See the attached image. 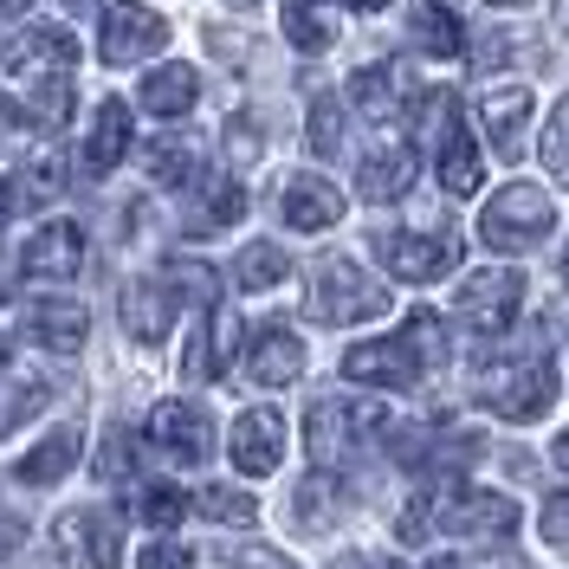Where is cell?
<instances>
[{"instance_id": "obj_52", "label": "cell", "mask_w": 569, "mask_h": 569, "mask_svg": "<svg viewBox=\"0 0 569 569\" xmlns=\"http://www.w3.org/2000/svg\"><path fill=\"white\" fill-rule=\"evenodd\" d=\"M382 569H401V563H382Z\"/></svg>"}, {"instance_id": "obj_40", "label": "cell", "mask_w": 569, "mask_h": 569, "mask_svg": "<svg viewBox=\"0 0 569 569\" xmlns=\"http://www.w3.org/2000/svg\"><path fill=\"white\" fill-rule=\"evenodd\" d=\"M137 569H194V557H188L181 543H149Z\"/></svg>"}, {"instance_id": "obj_32", "label": "cell", "mask_w": 569, "mask_h": 569, "mask_svg": "<svg viewBox=\"0 0 569 569\" xmlns=\"http://www.w3.org/2000/svg\"><path fill=\"white\" fill-rule=\"evenodd\" d=\"M305 137H311V149H318V156H337V149H343V104H337L330 91H318V98H311Z\"/></svg>"}, {"instance_id": "obj_19", "label": "cell", "mask_w": 569, "mask_h": 569, "mask_svg": "<svg viewBox=\"0 0 569 569\" xmlns=\"http://www.w3.org/2000/svg\"><path fill=\"white\" fill-rule=\"evenodd\" d=\"M284 220L298 227V233H323V227H337L343 220V188L323 176H291L284 181Z\"/></svg>"}, {"instance_id": "obj_30", "label": "cell", "mask_w": 569, "mask_h": 569, "mask_svg": "<svg viewBox=\"0 0 569 569\" xmlns=\"http://www.w3.org/2000/svg\"><path fill=\"white\" fill-rule=\"evenodd\" d=\"M389 84H395L389 66H362L350 78V104L362 110V117H395V110H401V98H395Z\"/></svg>"}, {"instance_id": "obj_9", "label": "cell", "mask_w": 569, "mask_h": 569, "mask_svg": "<svg viewBox=\"0 0 569 569\" xmlns=\"http://www.w3.org/2000/svg\"><path fill=\"white\" fill-rule=\"evenodd\" d=\"M433 169H440V188H447V194H479V181H486V156H479V142H472V123H466L460 98H440Z\"/></svg>"}, {"instance_id": "obj_18", "label": "cell", "mask_w": 569, "mask_h": 569, "mask_svg": "<svg viewBox=\"0 0 569 569\" xmlns=\"http://www.w3.org/2000/svg\"><path fill=\"white\" fill-rule=\"evenodd\" d=\"M247 376L259 382V389H284V382H298V376H305V343H298V330L266 323V330L247 343Z\"/></svg>"}, {"instance_id": "obj_41", "label": "cell", "mask_w": 569, "mask_h": 569, "mask_svg": "<svg viewBox=\"0 0 569 569\" xmlns=\"http://www.w3.org/2000/svg\"><path fill=\"white\" fill-rule=\"evenodd\" d=\"M240 569H291L279 550H240Z\"/></svg>"}, {"instance_id": "obj_2", "label": "cell", "mask_w": 569, "mask_h": 569, "mask_svg": "<svg viewBox=\"0 0 569 569\" xmlns=\"http://www.w3.org/2000/svg\"><path fill=\"white\" fill-rule=\"evenodd\" d=\"M369 440H389V415L376 401H318L305 421V447L318 472H343Z\"/></svg>"}, {"instance_id": "obj_1", "label": "cell", "mask_w": 569, "mask_h": 569, "mask_svg": "<svg viewBox=\"0 0 569 569\" xmlns=\"http://www.w3.org/2000/svg\"><path fill=\"white\" fill-rule=\"evenodd\" d=\"M479 401L505 421H543L557 401V362L550 350H518L479 369Z\"/></svg>"}, {"instance_id": "obj_21", "label": "cell", "mask_w": 569, "mask_h": 569, "mask_svg": "<svg viewBox=\"0 0 569 569\" xmlns=\"http://www.w3.org/2000/svg\"><path fill=\"white\" fill-rule=\"evenodd\" d=\"M123 156H130V104H123V98H104V104H98V117H91L84 169H91V176H110Z\"/></svg>"}, {"instance_id": "obj_8", "label": "cell", "mask_w": 569, "mask_h": 569, "mask_svg": "<svg viewBox=\"0 0 569 569\" xmlns=\"http://www.w3.org/2000/svg\"><path fill=\"white\" fill-rule=\"evenodd\" d=\"M518 505L505 492H453L440 505V525L433 531H453L460 543H511L518 537Z\"/></svg>"}, {"instance_id": "obj_33", "label": "cell", "mask_w": 569, "mask_h": 569, "mask_svg": "<svg viewBox=\"0 0 569 569\" xmlns=\"http://www.w3.org/2000/svg\"><path fill=\"white\" fill-rule=\"evenodd\" d=\"M240 213H247V188H240V181H213L201 213H194V227H201V233H220V227H233Z\"/></svg>"}, {"instance_id": "obj_49", "label": "cell", "mask_w": 569, "mask_h": 569, "mask_svg": "<svg viewBox=\"0 0 569 569\" xmlns=\"http://www.w3.org/2000/svg\"><path fill=\"white\" fill-rule=\"evenodd\" d=\"M0 305H7V279H0Z\"/></svg>"}, {"instance_id": "obj_3", "label": "cell", "mask_w": 569, "mask_h": 569, "mask_svg": "<svg viewBox=\"0 0 569 569\" xmlns=\"http://www.w3.org/2000/svg\"><path fill=\"white\" fill-rule=\"evenodd\" d=\"M550 227H557V201L537 181L498 188L492 201H486V213H479V240L492 252H531L550 240Z\"/></svg>"}, {"instance_id": "obj_37", "label": "cell", "mask_w": 569, "mask_h": 569, "mask_svg": "<svg viewBox=\"0 0 569 569\" xmlns=\"http://www.w3.org/2000/svg\"><path fill=\"white\" fill-rule=\"evenodd\" d=\"M169 291H181L188 305H213V291H220V279H213L201 259H169Z\"/></svg>"}, {"instance_id": "obj_46", "label": "cell", "mask_w": 569, "mask_h": 569, "mask_svg": "<svg viewBox=\"0 0 569 569\" xmlns=\"http://www.w3.org/2000/svg\"><path fill=\"white\" fill-rule=\"evenodd\" d=\"M427 569H460V563H453V557H433V563H427Z\"/></svg>"}, {"instance_id": "obj_51", "label": "cell", "mask_w": 569, "mask_h": 569, "mask_svg": "<svg viewBox=\"0 0 569 569\" xmlns=\"http://www.w3.org/2000/svg\"><path fill=\"white\" fill-rule=\"evenodd\" d=\"M66 7H84V0H66Z\"/></svg>"}, {"instance_id": "obj_17", "label": "cell", "mask_w": 569, "mask_h": 569, "mask_svg": "<svg viewBox=\"0 0 569 569\" xmlns=\"http://www.w3.org/2000/svg\"><path fill=\"white\" fill-rule=\"evenodd\" d=\"M0 66L20 71V78H39V71H71L78 66V39L66 27H27L0 46Z\"/></svg>"}, {"instance_id": "obj_6", "label": "cell", "mask_w": 569, "mask_h": 569, "mask_svg": "<svg viewBox=\"0 0 569 569\" xmlns=\"http://www.w3.org/2000/svg\"><path fill=\"white\" fill-rule=\"evenodd\" d=\"M162 46H169V20H162V13H149L137 0L104 7V33H98V59H104V66H142V59H156Z\"/></svg>"}, {"instance_id": "obj_4", "label": "cell", "mask_w": 569, "mask_h": 569, "mask_svg": "<svg viewBox=\"0 0 569 569\" xmlns=\"http://www.w3.org/2000/svg\"><path fill=\"white\" fill-rule=\"evenodd\" d=\"M389 311V284L369 279V266H356L350 252H330L311 279V318L318 323H369Z\"/></svg>"}, {"instance_id": "obj_24", "label": "cell", "mask_w": 569, "mask_h": 569, "mask_svg": "<svg viewBox=\"0 0 569 569\" xmlns=\"http://www.w3.org/2000/svg\"><path fill=\"white\" fill-rule=\"evenodd\" d=\"M66 188V176H59V162L46 156V162H27L20 176L0 181V213H27V208H46L52 194Z\"/></svg>"}, {"instance_id": "obj_26", "label": "cell", "mask_w": 569, "mask_h": 569, "mask_svg": "<svg viewBox=\"0 0 569 569\" xmlns=\"http://www.w3.org/2000/svg\"><path fill=\"white\" fill-rule=\"evenodd\" d=\"M415 39H421V52H433V59H460L466 52V27L447 0H421L415 7Z\"/></svg>"}, {"instance_id": "obj_15", "label": "cell", "mask_w": 569, "mask_h": 569, "mask_svg": "<svg viewBox=\"0 0 569 569\" xmlns=\"http://www.w3.org/2000/svg\"><path fill=\"white\" fill-rule=\"evenodd\" d=\"M415 169H421V162H415L408 142H395V137L369 142V156L356 162V194H362V201H401V194L415 188Z\"/></svg>"}, {"instance_id": "obj_35", "label": "cell", "mask_w": 569, "mask_h": 569, "mask_svg": "<svg viewBox=\"0 0 569 569\" xmlns=\"http://www.w3.org/2000/svg\"><path fill=\"white\" fill-rule=\"evenodd\" d=\"M401 337L415 343V356H421L427 369L447 362V323H440V311H415V318L401 323Z\"/></svg>"}, {"instance_id": "obj_36", "label": "cell", "mask_w": 569, "mask_h": 569, "mask_svg": "<svg viewBox=\"0 0 569 569\" xmlns=\"http://www.w3.org/2000/svg\"><path fill=\"white\" fill-rule=\"evenodd\" d=\"M537 156H543V169L557 181H569V98L550 110V123H543V142H537Z\"/></svg>"}, {"instance_id": "obj_20", "label": "cell", "mask_w": 569, "mask_h": 569, "mask_svg": "<svg viewBox=\"0 0 569 569\" xmlns=\"http://www.w3.org/2000/svg\"><path fill=\"white\" fill-rule=\"evenodd\" d=\"M169 323H176V291H169V284L162 279L123 284V330H130L137 343H162Z\"/></svg>"}, {"instance_id": "obj_23", "label": "cell", "mask_w": 569, "mask_h": 569, "mask_svg": "<svg viewBox=\"0 0 569 569\" xmlns=\"http://www.w3.org/2000/svg\"><path fill=\"white\" fill-rule=\"evenodd\" d=\"M27 337H33L39 350H84V337H91V318L78 311V305H33V318H27Z\"/></svg>"}, {"instance_id": "obj_45", "label": "cell", "mask_w": 569, "mask_h": 569, "mask_svg": "<svg viewBox=\"0 0 569 569\" xmlns=\"http://www.w3.org/2000/svg\"><path fill=\"white\" fill-rule=\"evenodd\" d=\"M330 569H369V563H362V557H337Z\"/></svg>"}, {"instance_id": "obj_12", "label": "cell", "mask_w": 569, "mask_h": 569, "mask_svg": "<svg viewBox=\"0 0 569 569\" xmlns=\"http://www.w3.org/2000/svg\"><path fill=\"white\" fill-rule=\"evenodd\" d=\"M149 440H156L176 466H201L213 453V421L194 408V401H156V415H149Z\"/></svg>"}, {"instance_id": "obj_43", "label": "cell", "mask_w": 569, "mask_h": 569, "mask_svg": "<svg viewBox=\"0 0 569 569\" xmlns=\"http://www.w3.org/2000/svg\"><path fill=\"white\" fill-rule=\"evenodd\" d=\"M343 7H356V13H382L389 0H343Z\"/></svg>"}, {"instance_id": "obj_47", "label": "cell", "mask_w": 569, "mask_h": 569, "mask_svg": "<svg viewBox=\"0 0 569 569\" xmlns=\"http://www.w3.org/2000/svg\"><path fill=\"white\" fill-rule=\"evenodd\" d=\"M492 7H531V0H492Z\"/></svg>"}, {"instance_id": "obj_25", "label": "cell", "mask_w": 569, "mask_h": 569, "mask_svg": "<svg viewBox=\"0 0 569 569\" xmlns=\"http://www.w3.org/2000/svg\"><path fill=\"white\" fill-rule=\"evenodd\" d=\"M78 447H84V440H78V427H59V433H46L33 453L20 460V479H27V486H59L71 466H78Z\"/></svg>"}, {"instance_id": "obj_39", "label": "cell", "mask_w": 569, "mask_h": 569, "mask_svg": "<svg viewBox=\"0 0 569 569\" xmlns=\"http://www.w3.org/2000/svg\"><path fill=\"white\" fill-rule=\"evenodd\" d=\"M537 525H543V537H550L557 550H569V486L543 498V518H537Z\"/></svg>"}, {"instance_id": "obj_38", "label": "cell", "mask_w": 569, "mask_h": 569, "mask_svg": "<svg viewBox=\"0 0 569 569\" xmlns=\"http://www.w3.org/2000/svg\"><path fill=\"white\" fill-rule=\"evenodd\" d=\"M181 511H188V498L169 492V486H149V492H137V518L149 525V531H169V525H181Z\"/></svg>"}, {"instance_id": "obj_50", "label": "cell", "mask_w": 569, "mask_h": 569, "mask_svg": "<svg viewBox=\"0 0 569 569\" xmlns=\"http://www.w3.org/2000/svg\"><path fill=\"white\" fill-rule=\"evenodd\" d=\"M0 362H7V343H0Z\"/></svg>"}, {"instance_id": "obj_16", "label": "cell", "mask_w": 569, "mask_h": 569, "mask_svg": "<svg viewBox=\"0 0 569 569\" xmlns=\"http://www.w3.org/2000/svg\"><path fill=\"white\" fill-rule=\"evenodd\" d=\"M78 266H84V233L71 220H46L20 247V272L27 279H78Z\"/></svg>"}, {"instance_id": "obj_28", "label": "cell", "mask_w": 569, "mask_h": 569, "mask_svg": "<svg viewBox=\"0 0 569 569\" xmlns=\"http://www.w3.org/2000/svg\"><path fill=\"white\" fill-rule=\"evenodd\" d=\"M27 117L46 123V130L71 123V78H66V71H39L33 91H27Z\"/></svg>"}, {"instance_id": "obj_22", "label": "cell", "mask_w": 569, "mask_h": 569, "mask_svg": "<svg viewBox=\"0 0 569 569\" xmlns=\"http://www.w3.org/2000/svg\"><path fill=\"white\" fill-rule=\"evenodd\" d=\"M194 98H201L194 66H156L142 78V110H149V117H188Z\"/></svg>"}, {"instance_id": "obj_13", "label": "cell", "mask_w": 569, "mask_h": 569, "mask_svg": "<svg viewBox=\"0 0 569 569\" xmlns=\"http://www.w3.org/2000/svg\"><path fill=\"white\" fill-rule=\"evenodd\" d=\"M59 550H71L84 569H123V531L110 511H91V505L59 518Z\"/></svg>"}, {"instance_id": "obj_11", "label": "cell", "mask_w": 569, "mask_h": 569, "mask_svg": "<svg viewBox=\"0 0 569 569\" xmlns=\"http://www.w3.org/2000/svg\"><path fill=\"white\" fill-rule=\"evenodd\" d=\"M531 110H537V91L531 84H492L486 98H479V130L492 142L498 156L511 162V156H525V130H531Z\"/></svg>"}, {"instance_id": "obj_44", "label": "cell", "mask_w": 569, "mask_h": 569, "mask_svg": "<svg viewBox=\"0 0 569 569\" xmlns=\"http://www.w3.org/2000/svg\"><path fill=\"white\" fill-rule=\"evenodd\" d=\"M557 466L569 472V433H557Z\"/></svg>"}, {"instance_id": "obj_34", "label": "cell", "mask_w": 569, "mask_h": 569, "mask_svg": "<svg viewBox=\"0 0 569 569\" xmlns=\"http://www.w3.org/2000/svg\"><path fill=\"white\" fill-rule=\"evenodd\" d=\"M194 511L213 518V525H252V518H259V505H252L247 492H233V486H208V492L194 498Z\"/></svg>"}, {"instance_id": "obj_29", "label": "cell", "mask_w": 569, "mask_h": 569, "mask_svg": "<svg viewBox=\"0 0 569 569\" xmlns=\"http://www.w3.org/2000/svg\"><path fill=\"white\" fill-rule=\"evenodd\" d=\"M284 272H291V259H284V247H272V240H259V247H247L233 259V284H240V291H266V284H279Z\"/></svg>"}, {"instance_id": "obj_42", "label": "cell", "mask_w": 569, "mask_h": 569, "mask_svg": "<svg viewBox=\"0 0 569 569\" xmlns=\"http://www.w3.org/2000/svg\"><path fill=\"white\" fill-rule=\"evenodd\" d=\"M33 0H0V20H13V13H27Z\"/></svg>"}, {"instance_id": "obj_27", "label": "cell", "mask_w": 569, "mask_h": 569, "mask_svg": "<svg viewBox=\"0 0 569 569\" xmlns=\"http://www.w3.org/2000/svg\"><path fill=\"white\" fill-rule=\"evenodd\" d=\"M284 39L298 46V52H323L337 27H330V13H323V0H284Z\"/></svg>"}, {"instance_id": "obj_31", "label": "cell", "mask_w": 569, "mask_h": 569, "mask_svg": "<svg viewBox=\"0 0 569 569\" xmlns=\"http://www.w3.org/2000/svg\"><path fill=\"white\" fill-rule=\"evenodd\" d=\"M149 176L162 181V188H181V181H194V142H188V137L149 142Z\"/></svg>"}, {"instance_id": "obj_7", "label": "cell", "mask_w": 569, "mask_h": 569, "mask_svg": "<svg viewBox=\"0 0 569 569\" xmlns=\"http://www.w3.org/2000/svg\"><path fill=\"white\" fill-rule=\"evenodd\" d=\"M376 252L401 284H440L460 266V233H382Z\"/></svg>"}, {"instance_id": "obj_48", "label": "cell", "mask_w": 569, "mask_h": 569, "mask_svg": "<svg viewBox=\"0 0 569 569\" xmlns=\"http://www.w3.org/2000/svg\"><path fill=\"white\" fill-rule=\"evenodd\" d=\"M563 284H569V247H563Z\"/></svg>"}, {"instance_id": "obj_5", "label": "cell", "mask_w": 569, "mask_h": 569, "mask_svg": "<svg viewBox=\"0 0 569 569\" xmlns=\"http://www.w3.org/2000/svg\"><path fill=\"white\" fill-rule=\"evenodd\" d=\"M525 311V272L518 266H486V272H472L460 284V318L479 330V337H498V330H511Z\"/></svg>"}, {"instance_id": "obj_14", "label": "cell", "mask_w": 569, "mask_h": 569, "mask_svg": "<svg viewBox=\"0 0 569 569\" xmlns=\"http://www.w3.org/2000/svg\"><path fill=\"white\" fill-rule=\"evenodd\" d=\"M227 453H233V466L240 472H272V466L284 460V415L279 408H247L240 421H233V440H227Z\"/></svg>"}, {"instance_id": "obj_10", "label": "cell", "mask_w": 569, "mask_h": 569, "mask_svg": "<svg viewBox=\"0 0 569 569\" xmlns=\"http://www.w3.org/2000/svg\"><path fill=\"white\" fill-rule=\"evenodd\" d=\"M343 376L350 382H369V389H415L427 376V362L415 356L408 337H376V343H356L343 356Z\"/></svg>"}]
</instances>
